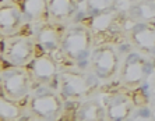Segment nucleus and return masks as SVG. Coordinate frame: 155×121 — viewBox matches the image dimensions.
<instances>
[{
    "label": "nucleus",
    "instance_id": "nucleus-1",
    "mask_svg": "<svg viewBox=\"0 0 155 121\" xmlns=\"http://www.w3.org/2000/svg\"><path fill=\"white\" fill-rule=\"evenodd\" d=\"M34 106L39 113L46 114V113H53L56 110L58 104H56V100L53 97H41L34 103Z\"/></svg>",
    "mask_w": 155,
    "mask_h": 121
},
{
    "label": "nucleus",
    "instance_id": "nucleus-2",
    "mask_svg": "<svg viewBox=\"0 0 155 121\" xmlns=\"http://www.w3.org/2000/svg\"><path fill=\"white\" fill-rule=\"evenodd\" d=\"M133 102L137 106H143V104L147 103V97H145L144 92L143 91H138V92L134 93V96H133Z\"/></svg>",
    "mask_w": 155,
    "mask_h": 121
},
{
    "label": "nucleus",
    "instance_id": "nucleus-3",
    "mask_svg": "<svg viewBox=\"0 0 155 121\" xmlns=\"http://www.w3.org/2000/svg\"><path fill=\"white\" fill-rule=\"evenodd\" d=\"M140 60V57H138V54H130L129 59H127V61H129L130 64H133V63H136V61Z\"/></svg>",
    "mask_w": 155,
    "mask_h": 121
},
{
    "label": "nucleus",
    "instance_id": "nucleus-4",
    "mask_svg": "<svg viewBox=\"0 0 155 121\" xmlns=\"http://www.w3.org/2000/svg\"><path fill=\"white\" fill-rule=\"evenodd\" d=\"M87 57H88V52H87V50H83V52H80V53L77 54V59H78L80 61H81V60H85Z\"/></svg>",
    "mask_w": 155,
    "mask_h": 121
},
{
    "label": "nucleus",
    "instance_id": "nucleus-5",
    "mask_svg": "<svg viewBox=\"0 0 155 121\" xmlns=\"http://www.w3.org/2000/svg\"><path fill=\"white\" fill-rule=\"evenodd\" d=\"M147 28L144 24H137L136 25V28H134V32L136 33H138V32H141V31H144V29Z\"/></svg>",
    "mask_w": 155,
    "mask_h": 121
},
{
    "label": "nucleus",
    "instance_id": "nucleus-6",
    "mask_svg": "<svg viewBox=\"0 0 155 121\" xmlns=\"http://www.w3.org/2000/svg\"><path fill=\"white\" fill-rule=\"evenodd\" d=\"M141 71L145 72V74H151V72H152V67H151L150 64H145L144 67L141 68Z\"/></svg>",
    "mask_w": 155,
    "mask_h": 121
},
{
    "label": "nucleus",
    "instance_id": "nucleus-7",
    "mask_svg": "<svg viewBox=\"0 0 155 121\" xmlns=\"http://www.w3.org/2000/svg\"><path fill=\"white\" fill-rule=\"evenodd\" d=\"M140 117H150V111H148L147 109L140 110Z\"/></svg>",
    "mask_w": 155,
    "mask_h": 121
},
{
    "label": "nucleus",
    "instance_id": "nucleus-8",
    "mask_svg": "<svg viewBox=\"0 0 155 121\" xmlns=\"http://www.w3.org/2000/svg\"><path fill=\"white\" fill-rule=\"evenodd\" d=\"M67 121H73V120H67Z\"/></svg>",
    "mask_w": 155,
    "mask_h": 121
}]
</instances>
